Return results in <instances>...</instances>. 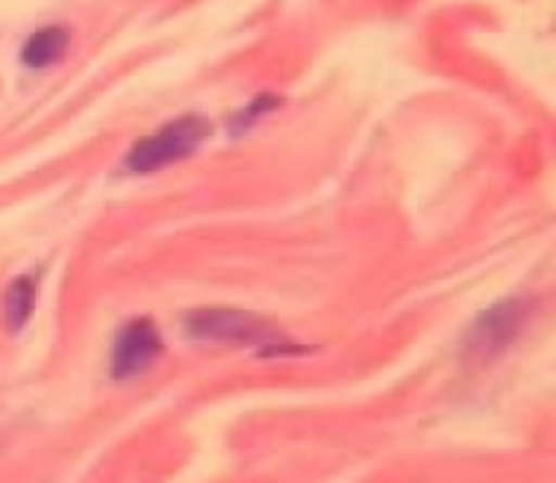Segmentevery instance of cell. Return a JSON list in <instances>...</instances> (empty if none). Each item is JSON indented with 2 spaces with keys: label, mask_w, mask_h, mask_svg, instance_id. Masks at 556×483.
I'll return each mask as SVG.
<instances>
[{
  "label": "cell",
  "mask_w": 556,
  "mask_h": 483,
  "mask_svg": "<svg viewBox=\"0 0 556 483\" xmlns=\"http://www.w3.org/2000/svg\"><path fill=\"white\" fill-rule=\"evenodd\" d=\"M163 340L150 318H134L119 329L112 351V378L134 380L157 361Z\"/></svg>",
  "instance_id": "277c9868"
},
{
  "label": "cell",
  "mask_w": 556,
  "mask_h": 483,
  "mask_svg": "<svg viewBox=\"0 0 556 483\" xmlns=\"http://www.w3.org/2000/svg\"><path fill=\"white\" fill-rule=\"evenodd\" d=\"M206 136H210V123L199 117V114H188V117H179L174 123L163 125L157 134L141 139L130 150L125 166L134 174L157 171V168L172 166V163H179L193 155Z\"/></svg>",
  "instance_id": "7a4b0ae2"
},
{
  "label": "cell",
  "mask_w": 556,
  "mask_h": 483,
  "mask_svg": "<svg viewBox=\"0 0 556 483\" xmlns=\"http://www.w3.org/2000/svg\"><path fill=\"white\" fill-rule=\"evenodd\" d=\"M530 313V298H508V302L486 309L472 323L470 336H467V358H472V361H486V358H494L500 351H505L519 336V331L525 329Z\"/></svg>",
  "instance_id": "3957f363"
},
{
  "label": "cell",
  "mask_w": 556,
  "mask_h": 483,
  "mask_svg": "<svg viewBox=\"0 0 556 483\" xmlns=\"http://www.w3.org/2000/svg\"><path fill=\"white\" fill-rule=\"evenodd\" d=\"M185 334L193 340L210 342H233V345H258L266 347V353H277L280 345H291L282 340L266 320L255 315L242 313V309L226 307H204L193 309L185 318Z\"/></svg>",
  "instance_id": "6da1fadb"
},
{
  "label": "cell",
  "mask_w": 556,
  "mask_h": 483,
  "mask_svg": "<svg viewBox=\"0 0 556 483\" xmlns=\"http://www.w3.org/2000/svg\"><path fill=\"white\" fill-rule=\"evenodd\" d=\"M71 47V33L65 27L52 25L43 27V30L33 33L25 41V49H22V63L27 68H49L58 60L65 58Z\"/></svg>",
  "instance_id": "5b68a950"
},
{
  "label": "cell",
  "mask_w": 556,
  "mask_h": 483,
  "mask_svg": "<svg viewBox=\"0 0 556 483\" xmlns=\"http://www.w3.org/2000/svg\"><path fill=\"white\" fill-rule=\"evenodd\" d=\"M38 285L33 277H16L3 296V320L9 331H20L30 320L33 307H36Z\"/></svg>",
  "instance_id": "8992f818"
}]
</instances>
